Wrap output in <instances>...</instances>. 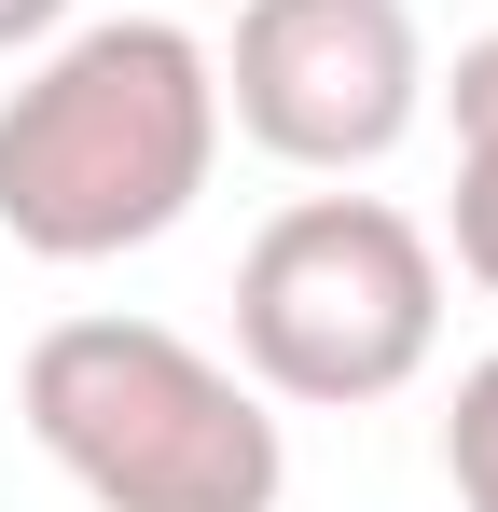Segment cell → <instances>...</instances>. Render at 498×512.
<instances>
[{
    "label": "cell",
    "mask_w": 498,
    "mask_h": 512,
    "mask_svg": "<svg viewBox=\"0 0 498 512\" xmlns=\"http://www.w3.org/2000/svg\"><path fill=\"white\" fill-rule=\"evenodd\" d=\"M222 167V70L180 14L56 28L0 84V236L28 263H125L194 222Z\"/></svg>",
    "instance_id": "6da1fadb"
},
{
    "label": "cell",
    "mask_w": 498,
    "mask_h": 512,
    "mask_svg": "<svg viewBox=\"0 0 498 512\" xmlns=\"http://www.w3.org/2000/svg\"><path fill=\"white\" fill-rule=\"evenodd\" d=\"M14 416L97 512H277L291 485L277 402L166 319H56L14 374Z\"/></svg>",
    "instance_id": "7a4b0ae2"
},
{
    "label": "cell",
    "mask_w": 498,
    "mask_h": 512,
    "mask_svg": "<svg viewBox=\"0 0 498 512\" xmlns=\"http://www.w3.org/2000/svg\"><path fill=\"white\" fill-rule=\"evenodd\" d=\"M443 346V236L388 194H291L236 250V374L263 402L360 416Z\"/></svg>",
    "instance_id": "3957f363"
},
{
    "label": "cell",
    "mask_w": 498,
    "mask_h": 512,
    "mask_svg": "<svg viewBox=\"0 0 498 512\" xmlns=\"http://www.w3.org/2000/svg\"><path fill=\"white\" fill-rule=\"evenodd\" d=\"M222 125L305 180H360L429 125V28L415 0H236Z\"/></svg>",
    "instance_id": "277c9868"
},
{
    "label": "cell",
    "mask_w": 498,
    "mask_h": 512,
    "mask_svg": "<svg viewBox=\"0 0 498 512\" xmlns=\"http://www.w3.org/2000/svg\"><path fill=\"white\" fill-rule=\"evenodd\" d=\"M443 485H457V512H498V346L457 374V402H443Z\"/></svg>",
    "instance_id": "5b68a950"
},
{
    "label": "cell",
    "mask_w": 498,
    "mask_h": 512,
    "mask_svg": "<svg viewBox=\"0 0 498 512\" xmlns=\"http://www.w3.org/2000/svg\"><path fill=\"white\" fill-rule=\"evenodd\" d=\"M457 277L498 291V139H457Z\"/></svg>",
    "instance_id": "8992f818"
},
{
    "label": "cell",
    "mask_w": 498,
    "mask_h": 512,
    "mask_svg": "<svg viewBox=\"0 0 498 512\" xmlns=\"http://www.w3.org/2000/svg\"><path fill=\"white\" fill-rule=\"evenodd\" d=\"M429 97H443L457 139H498V28H485V42H457V70H429Z\"/></svg>",
    "instance_id": "52a82bcc"
},
{
    "label": "cell",
    "mask_w": 498,
    "mask_h": 512,
    "mask_svg": "<svg viewBox=\"0 0 498 512\" xmlns=\"http://www.w3.org/2000/svg\"><path fill=\"white\" fill-rule=\"evenodd\" d=\"M56 28H70V0H0V56H42Z\"/></svg>",
    "instance_id": "ba28073f"
}]
</instances>
